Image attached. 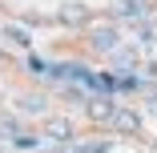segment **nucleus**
<instances>
[{"label":"nucleus","mask_w":157,"mask_h":153,"mask_svg":"<svg viewBox=\"0 0 157 153\" xmlns=\"http://www.w3.org/2000/svg\"><path fill=\"white\" fill-rule=\"evenodd\" d=\"M0 36H4L8 44H16V48H28V44H33L28 28H20V24H4V33H0Z\"/></svg>","instance_id":"7ed1b4c3"},{"label":"nucleus","mask_w":157,"mask_h":153,"mask_svg":"<svg viewBox=\"0 0 157 153\" xmlns=\"http://www.w3.org/2000/svg\"><path fill=\"white\" fill-rule=\"evenodd\" d=\"M85 153H109V141H89Z\"/></svg>","instance_id":"9d476101"},{"label":"nucleus","mask_w":157,"mask_h":153,"mask_svg":"<svg viewBox=\"0 0 157 153\" xmlns=\"http://www.w3.org/2000/svg\"><path fill=\"white\" fill-rule=\"evenodd\" d=\"M20 109H28V113H40V109H44V101H40V97H24V101H20Z\"/></svg>","instance_id":"1a4fd4ad"},{"label":"nucleus","mask_w":157,"mask_h":153,"mask_svg":"<svg viewBox=\"0 0 157 153\" xmlns=\"http://www.w3.org/2000/svg\"><path fill=\"white\" fill-rule=\"evenodd\" d=\"M89 44H93V52H113V48H117V33H113L109 24H101V28H93Z\"/></svg>","instance_id":"f257e3e1"},{"label":"nucleus","mask_w":157,"mask_h":153,"mask_svg":"<svg viewBox=\"0 0 157 153\" xmlns=\"http://www.w3.org/2000/svg\"><path fill=\"white\" fill-rule=\"evenodd\" d=\"M60 20H65V24H81V20H85V8H81V4H65Z\"/></svg>","instance_id":"6e6552de"},{"label":"nucleus","mask_w":157,"mask_h":153,"mask_svg":"<svg viewBox=\"0 0 157 153\" xmlns=\"http://www.w3.org/2000/svg\"><path fill=\"white\" fill-rule=\"evenodd\" d=\"M117 16H125V20H141V16H145V0H117Z\"/></svg>","instance_id":"20e7f679"},{"label":"nucleus","mask_w":157,"mask_h":153,"mask_svg":"<svg viewBox=\"0 0 157 153\" xmlns=\"http://www.w3.org/2000/svg\"><path fill=\"white\" fill-rule=\"evenodd\" d=\"M56 153H73V149H56Z\"/></svg>","instance_id":"ddd939ff"},{"label":"nucleus","mask_w":157,"mask_h":153,"mask_svg":"<svg viewBox=\"0 0 157 153\" xmlns=\"http://www.w3.org/2000/svg\"><path fill=\"white\" fill-rule=\"evenodd\" d=\"M149 109H153V113H157V93H153V97H149Z\"/></svg>","instance_id":"f8f14e48"},{"label":"nucleus","mask_w":157,"mask_h":153,"mask_svg":"<svg viewBox=\"0 0 157 153\" xmlns=\"http://www.w3.org/2000/svg\"><path fill=\"white\" fill-rule=\"evenodd\" d=\"M133 33H137V40L157 44V24H153V20H137V28H133Z\"/></svg>","instance_id":"0eeeda50"},{"label":"nucleus","mask_w":157,"mask_h":153,"mask_svg":"<svg viewBox=\"0 0 157 153\" xmlns=\"http://www.w3.org/2000/svg\"><path fill=\"white\" fill-rule=\"evenodd\" d=\"M28 69H33V73H44L48 65H44V60H40V56H28Z\"/></svg>","instance_id":"9b49d317"},{"label":"nucleus","mask_w":157,"mask_h":153,"mask_svg":"<svg viewBox=\"0 0 157 153\" xmlns=\"http://www.w3.org/2000/svg\"><path fill=\"white\" fill-rule=\"evenodd\" d=\"M117 109H121V105H117L113 97H97V101L89 105V117H93V121H113Z\"/></svg>","instance_id":"f03ea898"},{"label":"nucleus","mask_w":157,"mask_h":153,"mask_svg":"<svg viewBox=\"0 0 157 153\" xmlns=\"http://www.w3.org/2000/svg\"><path fill=\"white\" fill-rule=\"evenodd\" d=\"M48 137H56V141H69V137H73L69 117H56V121H48Z\"/></svg>","instance_id":"423d86ee"},{"label":"nucleus","mask_w":157,"mask_h":153,"mask_svg":"<svg viewBox=\"0 0 157 153\" xmlns=\"http://www.w3.org/2000/svg\"><path fill=\"white\" fill-rule=\"evenodd\" d=\"M113 125H117L121 133H137V125H141V121H137V113H133V109H117Z\"/></svg>","instance_id":"39448f33"}]
</instances>
